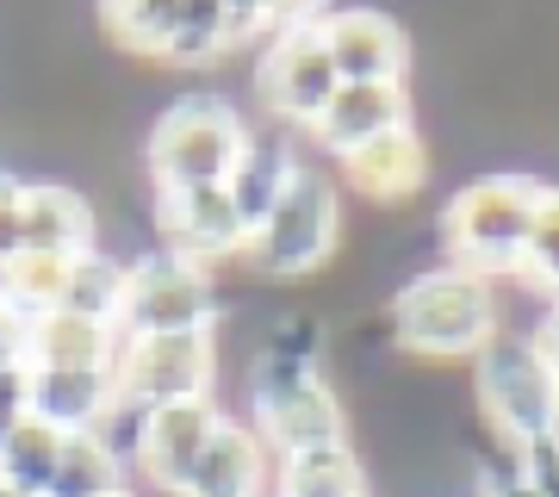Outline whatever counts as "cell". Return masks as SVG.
Segmentation results:
<instances>
[{
  "label": "cell",
  "mask_w": 559,
  "mask_h": 497,
  "mask_svg": "<svg viewBox=\"0 0 559 497\" xmlns=\"http://www.w3.org/2000/svg\"><path fill=\"white\" fill-rule=\"evenodd\" d=\"M124 492V454L106 436H62L57 473L44 497H112Z\"/></svg>",
  "instance_id": "cell-22"
},
{
  "label": "cell",
  "mask_w": 559,
  "mask_h": 497,
  "mask_svg": "<svg viewBox=\"0 0 559 497\" xmlns=\"http://www.w3.org/2000/svg\"><path fill=\"white\" fill-rule=\"evenodd\" d=\"M180 497H274V454L267 441L237 417H218L205 454L180 485Z\"/></svg>",
  "instance_id": "cell-16"
},
{
  "label": "cell",
  "mask_w": 559,
  "mask_h": 497,
  "mask_svg": "<svg viewBox=\"0 0 559 497\" xmlns=\"http://www.w3.org/2000/svg\"><path fill=\"white\" fill-rule=\"evenodd\" d=\"M112 411H119L112 374H50V367L25 374V417L50 423L57 436H100Z\"/></svg>",
  "instance_id": "cell-18"
},
{
  "label": "cell",
  "mask_w": 559,
  "mask_h": 497,
  "mask_svg": "<svg viewBox=\"0 0 559 497\" xmlns=\"http://www.w3.org/2000/svg\"><path fill=\"white\" fill-rule=\"evenodd\" d=\"M20 497H38V492H20Z\"/></svg>",
  "instance_id": "cell-35"
},
{
  "label": "cell",
  "mask_w": 559,
  "mask_h": 497,
  "mask_svg": "<svg viewBox=\"0 0 559 497\" xmlns=\"http://www.w3.org/2000/svg\"><path fill=\"white\" fill-rule=\"evenodd\" d=\"M62 286H69V261L62 256H32V249H20V256L7 261V305L32 323L62 311Z\"/></svg>",
  "instance_id": "cell-25"
},
{
  "label": "cell",
  "mask_w": 559,
  "mask_h": 497,
  "mask_svg": "<svg viewBox=\"0 0 559 497\" xmlns=\"http://www.w3.org/2000/svg\"><path fill=\"white\" fill-rule=\"evenodd\" d=\"M94 205L87 193H75L69 180H25L20 193V249L32 256H62L75 261L94 249Z\"/></svg>",
  "instance_id": "cell-17"
},
{
  "label": "cell",
  "mask_w": 559,
  "mask_h": 497,
  "mask_svg": "<svg viewBox=\"0 0 559 497\" xmlns=\"http://www.w3.org/2000/svg\"><path fill=\"white\" fill-rule=\"evenodd\" d=\"M342 230H348V218H342L336 180L305 162L299 175H293V187L280 193V205L255 224L242 261L261 280H280L286 286V280H305V274H318V268H330L342 249Z\"/></svg>",
  "instance_id": "cell-7"
},
{
  "label": "cell",
  "mask_w": 559,
  "mask_h": 497,
  "mask_svg": "<svg viewBox=\"0 0 559 497\" xmlns=\"http://www.w3.org/2000/svg\"><path fill=\"white\" fill-rule=\"evenodd\" d=\"M336 180L348 193H360L367 205H380V212H404V205H417V199L429 193V180H436V150L423 143L417 125H399V131H385V138L348 150V156L336 162Z\"/></svg>",
  "instance_id": "cell-12"
},
{
  "label": "cell",
  "mask_w": 559,
  "mask_h": 497,
  "mask_svg": "<svg viewBox=\"0 0 559 497\" xmlns=\"http://www.w3.org/2000/svg\"><path fill=\"white\" fill-rule=\"evenodd\" d=\"M473 404L498 448H535L559 429V374L540 360L528 330H498L473 355Z\"/></svg>",
  "instance_id": "cell-6"
},
{
  "label": "cell",
  "mask_w": 559,
  "mask_h": 497,
  "mask_svg": "<svg viewBox=\"0 0 559 497\" xmlns=\"http://www.w3.org/2000/svg\"><path fill=\"white\" fill-rule=\"evenodd\" d=\"M112 348H119V330L69 318V311L32 323V367H50V374H106Z\"/></svg>",
  "instance_id": "cell-21"
},
{
  "label": "cell",
  "mask_w": 559,
  "mask_h": 497,
  "mask_svg": "<svg viewBox=\"0 0 559 497\" xmlns=\"http://www.w3.org/2000/svg\"><path fill=\"white\" fill-rule=\"evenodd\" d=\"M57 454H62V436L50 423L25 417L13 436L0 441V485L7 492H50V473H57Z\"/></svg>",
  "instance_id": "cell-24"
},
{
  "label": "cell",
  "mask_w": 559,
  "mask_h": 497,
  "mask_svg": "<svg viewBox=\"0 0 559 497\" xmlns=\"http://www.w3.org/2000/svg\"><path fill=\"white\" fill-rule=\"evenodd\" d=\"M249 119L224 94H180L143 138V175L156 193L175 187H224L237 156L249 150Z\"/></svg>",
  "instance_id": "cell-5"
},
{
  "label": "cell",
  "mask_w": 559,
  "mask_h": 497,
  "mask_svg": "<svg viewBox=\"0 0 559 497\" xmlns=\"http://www.w3.org/2000/svg\"><path fill=\"white\" fill-rule=\"evenodd\" d=\"M385 330L404 360H473L503 330L498 286L466 268H417L385 305Z\"/></svg>",
  "instance_id": "cell-3"
},
{
  "label": "cell",
  "mask_w": 559,
  "mask_h": 497,
  "mask_svg": "<svg viewBox=\"0 0 559 497\" xmlns=\"http://www.w3.org/2000/svg\"><path fill=\"white\" fill-rule=\"evenodd\" d=\"M323 7H299V20L286 25L274 44H261L255 62V94L261 106L280 119V131H311L323 119V106L336 99V69H330V50H323Z\"/></svg>",
  "instance_id": "cell-10"
},
{
  "label": "cell",
  "mask_w": 559,
  "mask_h": 497,
  "mask_svg": "<svg viewBox=\"0 0 559 497\" xmlns=\"http://www.w3.org/2000/svg\"><path fill=\"white\" fill-rule=\"evenodd\" d=\"M516 473L535 485L540 497H559V441H535V448H510Z\"/></svg>",
  "instance_id": "cell-29"
},
{
  "label": "cell",
  "mask_w": 559,
  "mask_h": 497,
  "mask_svg": "<svg viewBox=\"0 0 559 497\" xmlns=\"http://www.w3.org/2000/svg\"><path fill=\"white\" fill-rule=\"evenodd\" d=\"M25 423V374H0V441Z\"/></svg>",
  "instance_id": "cell-31"
},
{
  "label": "cell",
  "mask_w": 559,
  "mask_h": 497,
  "mask_svg": "<svg viewBox=\"0 0 559 497\" xmlns=\"http://www.w3.org/2000/svg\"><path fill=\"white\" fill-rule=\"evenodd\" d=\"M293 20H299V7H212V0H187V7L112 0V7H100L106 38L124 57L168 62V69H205V62H224L237 50H261Z\"/></svg>",
  "instance_id": "cell-1"
},
{
  "label": "cell",
  "mask_w": 559,
  "mask_h": 497,
  "mask_svg": "<svg viewBox=\"0 0 559 497\" xmlns=\"http://www.w3.org/2000/svg\"><path fill=\"white\" fill-rule=\"evenodd\" d=\"M112 497H138V492H112Z\"/></svg>",
  "instance_id": "cell-34"
},
{
  "label": "cell",
  "mask_w": 559,
  "mask_h": 497,
  "mask_svg": "<svg viewBox=\"0 0 559 497\" xmlns=\"http://www.w3.org/2000/svg\"><path fill=\"white\" fill-rule=\"evenodd\" d=\"M20 193H25V180L0 168V261L20 256Z\"/></svg>",
  "instance_id": "cell-30"
},
{
  "label": "cell",
  "mask_w": 559,
  "mask_h": 497,
  "mask_svg": "<svg viewBox=\"0 0 559 497\" xmlns=\"http://www.w3.org/2000/svg\"><path fill=\"white\" fill-rule=\"evenodd\" d=\"M473 497H540V492L516 473L510 448H498V454H485L479 466H473Z\"/></svg>",
  "instance_id": "cell-27"
},
{
  "label": "cell",
  "mask_w": 559,
  "mask_h": 497,
  "mask_svg": "<svg viewBox=\"0 0 559 497\" xmlns=\"http://www.w3.org/2000/svg\"><path fill=\"white\" fill-rule=\"evenodd\" d=\"M540 199H547V180L540 175H522V168L473 175L436 218V237H441V249H448V268H466V274H479L485 286L516 280Z\"/></svg>",
  "instance_id": "cell-2"
},
{
  "label": "cell",
  "mask_w": 559,
  "mask_h": 497,
  "mask_svg": "<svg viewBox=\"0 0 559 497\" xmlns=\"http://www.w3.org/2000/svg\"><path fill=\"white\" fill-rule=\"evenodd\" d=\"M528 342H535L540 360L559 374V298H547V305H540V318H535V330H528Z\"/></svg>",
  "instance_id": "cell-32"
},
{
  "label": "cell",
  "mask_w": 559,
  "mask_h": 497,
  "mask_svg": "<svg viewBox=\"0 0 559 497\" xmlns=\"http://www.w3.org/2000/svg\"><path fill=\"white\" fill-rule=\"evenodd\" d=\"M124 268L131 261L106 256L100 242L87 249V256L69 261V286H62V311L69 318H87V323H119V305H124Z\"/></svg>",
  "instance_id": "cell-23"
},
{
  "label": "cell",
  "mask_w": 559,
  "mask_h": 497,
  "mask_svg": "<svg viewBox=\"0 0 559 497\" xmlns=\"http://www.w3.org/2000/svg\"><path fill=\"white\" fill-rule=\"evenodd\" d=\"M0 374H32V318L0 305Z\"/></svg>",
  "instance_id": "cell-28"
},
{
  "label": "cell",
  "mask_w": 559,
  "mask_h": 497,
  "mask_svg": "<svg viewBox=\"0 0 559 497\" xmlns=\"http://www.w3.org/2000/svg\"><path fill=\"white\" fill-rule=\"evenodd\" d=\"M274 497H373L367 492V460H360L355 441L286 454L274 460Z\"/></svg>",
  "instance_id": "cell-20"
},
{
  "label": "cell",
  "mask_w": 559,
  "mask_h": 497,
  "mask_svg": "<svg viewBox=\"0 0 559 497\" xmlns=\"http://www.w3.org/2000/svg\"><path fill=\"white\" fill-rule=\"evenodd\" d=\"M112 398L119 411L143 417L162 404H187V398H212L218 386V330L205 336H138L112 348Z\"/></svg>",
  "instance_id": "cell-9"
},
{
  "label": "cell",
  "mask_w": 559,
  "mask_h": 497,
  "mask_svg": "<svg viewBox=\"0 0 559 497\" xmlns=\"http://www.w3.org/2000/svg\"><path fill=\"white\" fill-rule=\"evenodd\" d=\"M318 32H323V50H330L336 81H404L411 75V38L385 13H367V7L330 13L323 7Z\"/></svg>",
  "instance_id": "cell-14"
},
{
  "label": "cell",
  "mask_w": 559,
  "mask_h": 497,
  "mask_svg": "<svg viewBox=\"0 0 559 497\" xmlns=\"http://www.w3.org/2000/svg\"><path fill=\"white\" fill-rule=\"evenodd\" d=\"M0 305H7V261H0Z\"/></svg>",
  "instance_id": "cell-33"
},
{
  "label": "cell",
  "mask_w": 559,
  "mask_h": 497,
  "mask_svg": "<svg viewBox=\"0 0 559 497\" xmlns=\"http://www.w3.org/2000/svg\"><path fill=\"white\" fill-rule=\"evenodd\" d=\"M224 323V298L218 280L205 274L200 261L150 249L124 268V305H119V330L124 342L138 336H205Z\"/></svg>",
  "instance_id": "cell-8"
},
{
  "label": "cell",
  "mask_w": 559,
  "mask_h": 497,
  "mask_svg": "<svg viewBox=\"0 0 559 497\" xmlns=\"http://www.w3.org/2000/svg\"><path fill=\"white\" fill-rule=\"evenodd\" d=\"M218 398H187V404H162L138 417V441H131V466H138L156 492L180 497L193 460L205 454V441L218 429Z\"/></svg>",
  "instance_id": "cell-13"
},
{
  "label": "cell",
  "mask_w": 559,
  "mask_h": 497,
  "mask_svg": "<svg viewBox=\"0 0 559 497\" xmlns=\"http://www.w3.org/2000/svg\"><path fill=\"white\" fill-rule=\"evenodd\" d=\"M516 286L540 293V305L559 298V187H554V180H547V199H540L535 224H528V249H522Z\"/></svg>",
  "instance_id": "cell-26"
},
{
  "label": "cell",
  "mask_w": 559,
  "mask_h": 497,
  "mask_svg": "<svg viewBox=\"0 0 559 497\" xmlns=\"http://www.w3.org/2000/svg\"><path fill=\"white\" fill-rule=\"evenodd\" d=\"M150 218H156V237H162L156 249L200 261L205 274L218 261H242V249H249L237 199L224 193V187H175V193H156L150 199Z\"/></svg>",
  "instance_id": "cell-11"
},
{
  "label": "cell",
  "mask_w": 559,
  "mask_h": 497,
  "mask_svg": "<svg viewBox=\"0 0 559 497\" xmlns=\"http://www.w3.org/2000/svg\"><path fill=\"white\" fill-rule=\"evenodd\" d=\"M299 168L305 162H299V150H293L286 131H267V138L255 131V138H249V150L237 156V168H230V180H224V193L237 199V218H242L249 237H255V224L280 205V193L293 187Z\"/></svg>",
  "instance_id": "cell-19"
},
{
  "label": "cell",
  "mask_w": 559,
  "mask_h": 497,
  "mask_svg": "<svg viewBox=\"0 0 559 497\" xmlns=\"http://www.w3.org/2000/svg\"><path fill=\"white\" fill-rule=\"evenodd\" d=\"M399 125H417L411 119V81H342L336 99L323 106V119L305 131V138L318 143L323 156H348L360 143L385 138V131H399Z\"/></svg>",
  "instance_id": "cell-15"
},
{
  "label": "cell",
  "mask_w": 559,
  "mask_h": 497,
  "mask_svg": "<svg viewBox=\"0 0 559 497\" xmlns=\"http://www.w3.org/2000/svg\"><path fill=\"white\" fill-rule=\"evenodd\" d=\"M249 429L267 441L274 460H286L305 448L348 441V404L318 360H299L274 342H261L255 367H249Z\"/></svg>",
  "instance_id": "cell-4"
}]
</instances>
